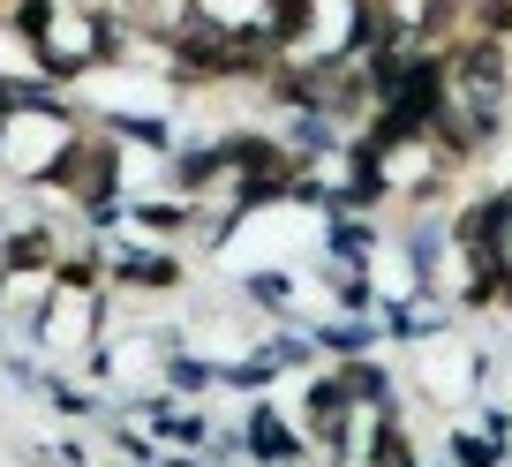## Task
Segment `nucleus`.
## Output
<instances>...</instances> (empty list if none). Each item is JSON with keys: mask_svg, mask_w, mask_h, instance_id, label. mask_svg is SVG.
<instances>
[{"mask_svg": "<svg viewBox=\"0 0 512 467\" xmlns=\"http://www.w3.org/2000/svg\"><path fill=\"white\" fill-rule=\"evenodd\" d=\"M460 76L475 83V91H497V83H505V53L482 38V46H467V53H460Z\"/></svg>", "mask_w": 512, "mask_h": 467, "instance_id": "1", "label": "nucleus"}, {"mask_svg": "<svg viewBox=\"0 0 512 467\" xmlns=\"http://www.w3.org/2000/svg\"><path fill=\"white\" fill-rule=\"evenodd\" d=\"M475 23H482V38L512 31V0H475Z\"/></svg>", "mask_w": 512, "mask_h": 467, "instance_id": "2", "label": "nucleus"}]
</instances>
